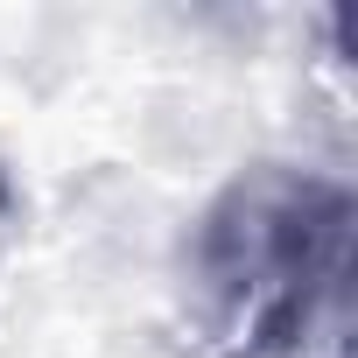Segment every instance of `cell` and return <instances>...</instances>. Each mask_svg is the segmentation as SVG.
I'll return each mask as SVG.
<instances>
[{"instance_id": "1", "label": "cell", "mask_w": 358, "mask_h": 358, "mask_svg": "<svg viewBox=\"0 0 358 358\" xmlns=\"http://www.w3.org/2000/svg\"><path fill=\"white\" fill-rule=\"evenodd\" d=\"M358 204L316 169L260 162L190 232L197 323L232 358H351Z\"/></svg>"}]
</instances>
